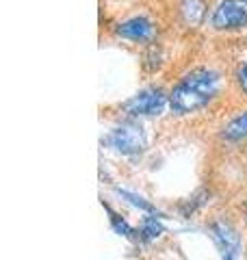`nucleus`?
<instances>
[{
	"label": "nucleus",
	"mask_w": 247,
	"mask_h": 260,
	"mask_svg": "<svg viewBox=\"0 0 247 260\" xmlns=\"http://www.w3.org/2000/svg\"><path fill=\"white\" fill-rule=\"evenodd\" d=\"M221 91V74L212 68H193L169 91V107L178 115L206 109Z\"/></svg>",
	"instance_id": "1"
},
{
	"label": "nucleus",
	"mask_w": 247,
	"mask_h": 260,
	"mask_svg": "<svg viewBox=\"0 0 247 260\" xmlns=\"http://www.w3.org/2000/svg\"><path fill=\"white\" fill-rule=\"evenodd\" d=\"M169 104V95L161 87H145L121 104L128 117H159Z\"/></svg>",
	"instance_id": "2"
},
{
	"label": "nucleus",
	"mask_w": 247,
	"mask_h": 260,
	"mask_svg": "<svg viewBox=\"0 0 247 260\" xmlns=\"http://www.w3.org/2000/svg\"><path fill=\"white\" fill-rule=\"evenodd\" d=\"M104 143L111 150L123 154V156H133V154H141L147 148V137H145V130L139 124L128 121V124L115 126L104 137Z\"/></svg>",
	"instance_id": "3"
},
{
	"label": "nucleus",
	"mask_w": 247,
	"mask_h": 260,
	"mask_svg": "<svg viewBox=\"0 0 247 260\" xmlns=\"http://www.w3.org/2000/svg\"><path fill=\"white\" fill-rule=\"evenodd\" d=\"M210 26L221 32L247 28V3L245 0H221L210 15Z\"/></svg>",
	"instance_id": "4"
},
{
	"label": "nucleus",
	"mask_w": 247,
	"mask_h": 260,
	"mask_svg": "<svg viewBox=\"0 0 247 260\" xmlns=\"http://www.w3.org/2000/svg\"><path fill=\"white\" fill-rule=\"evenodd\" d=\"M154 22L145 15H135L130 20H123L121 24H117L115 28V35L121 39H128V42H152L154 37Z\"/></svg>",
	"instance_id": "5"
},
{
	"label": "nucleus",
	"mask_w": 247,
	"mask_h": 260,
	"mask_svg": "<svg viewBox=\"0 0 247 260\" xmlns=\"http://www.w3.org/2000/svg\"><path fill=\"white\" fill-rule=\"evenodd\" d=\"M224 139L226 141H245L247 139V111L238 113L224 126Z\"/></svg>",
	"instance_id": "6"
},
{
	"label": "nucleus",
	"mask_w": 247,
	"mask_h": 260,
	"mask_svg": "<svg viewBox=\"0 0 247 260\" xmlns=\"http://www.w3.org/2000/svg\"><path fill=\"white\" fill-rule=\"evenodd\" d=\"M139 241H143V243H152L156 239H161L163 234H165V228L163 223L159 221V217H154V215H147L141 219V223H139Z\"/></svg>",
	"instance_id": "7"
},
{
	"label": "nucleus",
	"mask_w": 247,
	"mask_h": 260,
	"mask_svg": "<svg viewBox=\"0 0 247 260\" xmlns=\"http://www.w3.org/2000/svg\"><path fill=\"white\" fill-rule=\"evenodd\" d=\"M212 237H215L217 245L224 249V251H236L238 239H236V234L232 232V228H230L226 221L212 223Z\"/></svg>",
	"instance_id": "8"
},
{
	"label": "nucleus",
	"mask_w": 247,
	"mask_h": 260,
	"mask_svg": "<svg viewBox=\"0 0 247 260\" xmlns=\"http://www.w3.org/2000/svg\"><path fill=\"white\" fill-rule=\"evenodd\" d=\"M180 13H182V18L189 26H197V24H202L206 15V5L202 0H184L180 5Z\"/></svg>",
	"instance_id": "9"
},
{
	"label": "nucleus",
	"mask_w": 247,
	"mask_h": 260,
	"mask_svg": "<svg viewBox=\"0 0 247 260\" xmlns=\"http://www.w3.org/2000/svg\"><path fill=\"white\" fill-rule=\"evenodd\" d=\"M102 204H104V202H102ZM104 210L111 215V228H113V230L119 234V237L128 239V241H137V239H139V234L135 232V228L130 225V223H128V221H126V219H123L121 215L115 213V210H113L109 204H104Z\"/></svg>",
	"instance_id": "10"
},
{
	"label": "nucleus",
	"mask_w": 247,
	"mask_h": 260,
	"mask_svg": "<svg viewBox=\"0 0 247 260\" xmlns=\"http://www.w3.org/2000/svg\"><path fill=\"white\" fill-rule=\"evenodd\" d=\"M117 191V195L119 198H123L126 202H130L135 208H139V210H143V213H147V215H159L156 213V208L150 204V202H145L141 195H137V193H130V191H126V189H115Z\"/></svg>",
	"instance_id": "11"
},
{
	"label": "nucleus",
	"mask_w": 247,
	"mask_h": 260,
	"mask_svg": "<svg viewBox=\"0 0 247 260\" xmlns=\"http://www.w3.org/2000/svg\"><path fill=\"white\" fill-rule=\"evenodd\" d=\"M143 65H145V70H150V72H154L156 68H161V48L156 46V44H152L150 48L145 50V56H143Z\"/></svg>",
	"instance_id": "12"
},
{
	"label": "nucleus",
	"mask_w": 247,
	"mask_h": 260,
	"mask_svg": "<svg viewBox=\"0 0 247 260\" xmlns=\"http://www.w3.org/2000/svg\"><path fill=\"white\" fill-rule=\"evenodd\" d=\"M234 78H236V85H238V89L247 95V61L245 63H241L236 68V74H234Z\"/></svg>",
	"instance_id": "13"
},
{
	"label": "nucleus",
	"mask_w": 247,
	"mask_h": 260,
	"mask_svg": "<svg viewBox=\"0 0 247 260\" xmlns=\"http://www.w3.org/2000/svg\"><path fill=\"white\" fill-rule=\"evenodd\" d=\"M224 260H234V251H226V256Z\"/></svg>",
	"instance_id": "14"
},
{
	"label": "nucleus",
	"mask_w": 247,
	"mask_h": 260,
	"mask_svg": "<svg viewBox=\"0 0 247 260\" xmlns=\"http://www.w3.org/2000/svg\"><path fill=\"white\" fill-rule=\"evenodd\" d=\"M245 3H247V0H245Z\"/></svg>",
	"instance_id": "15"
}]
</instances>
